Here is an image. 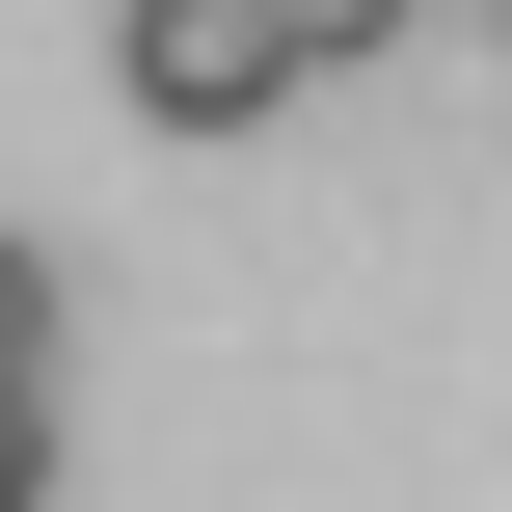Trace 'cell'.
Listing matches in <instances>:
<instances>
[{
    "label": "cell",
    "instance_id": "6da1fadb",
    "mask_svg": "<svg viewBox=\"0 0 512 512\" xmlns=\"http://www.w3.org/2000/svg\"><path fill=\"white\" fill-rule=\"evenodd\" d=\"M108 81H135L162 135H270V108H297V54H270V0H108Z\"/></svg>",
    "mask_w": 512,
    "mask_h": 512
},
{
    "label": "cell",
    "instance_id": "7a4b0ae2",
    "mask_svg": "<svg viewBox=\"0 0 512 512\" xmlns=\"http://www.w3.org/2000/svg\"><path fill=\"white\" fill-rule=\"evenodd\" d=\"M270 54H297V81H351V54H405V0H270Z\"/></svg>",
    "mask_w": 512,
    "mask_h": 512
},
{
    "label": "cell",
    "instance_id": "3957f363",
    "mask_svg": "<svg viewBox=\"0 0 512 512\" xmlns=\"http://www.w3.org/2000/svg\"><path fill=\"white\" fill-rule=\"evenodd\" d=\"M0 378H54V243H0Z\"/></svg>",
    "mask_w": 512,
    "mask_h": 512
},
{
    "label": "cell",
    "instance_id": "277c9868",
    "mask_svg": "<svg viewBox=\"0 0 512 512\" xmlns=\"http://www.w3.org/2000/svg\"><path fill=\"white\" fill-rule=\"evenodd\" d=\"M0 512H54V378H0Z\"/></svg>",
    "mask_w": 512,
    "mask_h": 512
},
{
    "label": "cell",
    "instance_id": "5b68a950",
    "mask_svg": "<svg viewBox=\"0 0 512 512\" xmlns=\"http://www.w3.org/2000/svg\"><path fill=\"white\" fill-rule=\"evenodd\" d=\"M486 27H512V0H486Z\"/></svg>",
    "mask_w": 512,
    "mask_h": 512
}]
</instances>
